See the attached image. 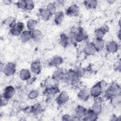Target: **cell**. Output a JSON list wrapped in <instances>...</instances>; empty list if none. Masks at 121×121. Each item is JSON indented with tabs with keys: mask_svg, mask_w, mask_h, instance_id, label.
Segmentation results:
<instances>
[{
	"mask_svg": "<svg viewBox=\"0 0 121 121\" xmlns=\"http://www.w3.org/2000/svg\"><path fill=\"white\" fill-rule=\"evenodd\" d=\"M107 86V83L104 80L100 81L94 85L90 89V95L94 98L100 96L104 92Z\"/></svg>",
	"mask_w": 121,
	"mask_h": 121,
	"instance_id": "obj_1",
	"label": "cell"
},
{
	"mask_svg": "<svg viewBox=\"0 0 121 121\" xmlns=\"http://www.w3.org/2000/svg\"><path fill=\"white\" fill-rule=\"evenodd\" d=\"M120 87L119 85L115 82L112 83L104 91V96L106 98L111 99L114 96L118 94Z\"/></svg>",
	"mask_w": 121,
	"mask_h": 121,
	"instance_id": "obj_2",
	"label": "cell"
},
{
	"mask_svg": "<svg viewBox=\"0 0 121 121\" xmlns=\"http://www.w3.org/2000/svg\"><path fill=\"white\" fill-rule=\"evenodd\" d=\"M72 33L74 39L77 43L85 41L88 38L87 34L82 27L78 28L76 31Z\"/></svg>",
	"mask_w": 121,
	"mask_h": 121,
	"instance_id": "obj_3",
	"label": "cell"
},
{
	"mask_svg": "<svg viewBox=\"0 0 121 121\" xmlns=\"http://www.w3.org/2000/svg\"><path fill=\"white\" fill-rule=\"evenodd\" d=\"M24 28V25L21 22H17L16 25L10 28V33L14 36H18L22 33Z\"/></svg>",
	"mask_w": 121,
	"mask_h": 121,
	"instance_id": "obj_4",
	"label": "cell"
},
{
	"mask_svg": "<svg viewBox=\"0 0 121 121\" xmlns=\"http://www.w3.org/2000/svg\"><path fill=\"white\" fill-rule=\"evenodd\" d=\"M95 100L93 104L92 110L97 114L100 113L102 111V99L100 96L95 98Z\"/></svg>",
	"mask_w": 121,
	"mask_h": 121,
	"instance_id": "obj_5",
	"label": "cell"
},
{
	"mask_svg": "<svg viewBox=\"0 0 121 121\" xmlns=\"http://www.w3.org/2000/svg\"><path fill=\"white\" fill-rule=\"evenodd\" d=\"M65 78L68 80L70 81L71 83L73 84L78 83L79 82V79L80 78L77 76L76 71L72 69H69L66 72Z\"/></svg>",
	"mask_w": 121,
	"mask_h": 121,
	"instance_id": "obj_6",
	"label": "cell"
},
{
	"mask_svg": "<svg viewBox=\"0 0 121 121\" xmlns=\"http://www.w3.org/2000/svg\"><path fill=\"white\" fill-rule=\"evenodd\" d=\"M16 70L15 64L13 62H9L4 67L3 72L5 75L10 76L13 75L15 73Z\"/></svg>",
	"mask_w": 121,
	"mask_h": 121,
	"instance_id": "obj_7",
	"label": "cell"
},
{
	"mask_svg": "<svg viewBox=\"0 0 121 121\" xmlns=\"http://www.w3.org/2000/svg\"><path fill=\"white\" fill-rule=\"evenodd\" d=\"M15 89L14 87L11 86H6L4 91L2 95V97L9 100L15 94Z\"/></svg>",
	"mask_w": 121,
	"mask_h": 121,
	"instance_id": "obj_8",
	"label": "cell"
},
{
	"mask_svg": "<svg viewBox=\"0 0 121 121\" xmlns=\"http://www.w3.org/2000/svg\"><path fill=\"white\" fill-rule=\"evenodd\" d=\"M98 114L95 112L92 109H88L82 118L84 121H95L97 119Z\"/></svg>",
	"mask_w": 121,
	"mask_h": 121,
	"instance_id": "obj_9",
	"label": "cell"
},
{
	"mask_svg": "<svg viewBox=\"0 0 121 121\" xmlns=\"http://www.w3.org/2000/svg\"><path fill=\"white\" fill-rule=\"evenodd\" d=\"M66 14L70 16H77L79 12V8L76 4L70 6L66 10Z\"/></svg>",
	"mask_w": 121,
	"mask_h": 121,
	"instance_id": "obj_10",
	"label": "cell"
},
{
	"mask_svg": "<svg viewBox=\"0 0 121 121\" xmlns=\"http://www.w3.org/2000/svg\"><path fill=\"white\" fill-rule=\"evenodd\" d=\"M86 109L83 106L81 105H78L75 109L74 112V117L77 119L83 118Z\"/></svg>",
	"mask_w": 121,
	"mask_h": 121,
	"instance_id": "obj_11",
	"label": "cell"
},
{
	"mask_svg": "<svg viewBox=\"0 0 121 121\" xmlns=\"http://www.w3.org/2000/svg\"><path fill=\"white\" fill-rule=\"evenodd\" d=\"M69 99V96L68 94L65 92H61L58 96L56 99L57 103L60 105L63 104L67 103Z\"/></svg>",
	"mask_w": 121,
	"mask_h": 121,
	"instance_id": "obj_12",
	"label": "cell"
},
{
	"mask_svg": "<svg viewBox=\"0 0 121 121\" xmlns=\"http://www.w3.org/2000/svg\"><path fill=\"white\" fill-rule=\"evenodd\" d=\"M59 91V89L57 86L48 85L45 89V93L49 97H52Z\"/></svg>",
	"mask_w": 121,
	"mask_h": 121,
	"instance_id": "obj_13",
	"label": "cell"
},
{
	"mask_svg": "<svg viewBox=\"0 0 121 121\" xmlns=\"http://www.w3.org/2000/svg\"><path fill=\"white\" fill-rule=\"evenodd\" d=\"M84 52L87 55H92L94 54L96 52L92 43H87L83 49Z\"/></svg>",
	"mask_w": 121,
	"mask_h": 121,
	"instance_id": "obj_14",
	"label": "cell"
},
{
	"mask_svg": "<svg viewBox=\"0 0 121 121\" xmlns=\"http://www.w3.org/2000/svg\"><path fill=\"white\" fill-rule=\"evenodd\" d=\"M42 69V66L39 61L36 60L34 61L31 65V71L35 74H39Z\"/></svg>",
	"mask_w": 121,
	"mask_h": 121,
	"instance_id": "obj_15",
	"label": "cell"
},
{
	"mask_svg": "<svg viewBox=\"0 0 121 121\" xmlns=\"http://www.w3.org/2000/svg\"><path fill=\"white\" fill-rule=\"evenodd\" d=\"M43 33L41 31L37 29L32 31V39L35 42H40L43 39Z\"/></svg>",
	"mask_w": 121,
	"mask_h": 121,
	"instance_id": "obj_16",
	"label": "cell"
},
{
	"mask_svg": "<svg viewBox=\"0 0 121 121\" xmlns=\"http://www.w3.org/2000/svg\"><path fill=\"white\" fill-rule=\"evenodd\" d=\"M43 111V107L39 103L35 104L30 107V112L33 113L35 115H38L41 114Z\"/></svg>",
	"mask_w": 121,
	"mask_h": 121,
	"instance_id": "obj_17",
	"label": "cell"
},
{
	"mask_svg": "<svg viewBox=\"0 0 121 121\" xmlns=\"http://www.w3.org/2000/svg\"><path fill=\"white\" fill-rule=\"evenodd\" d=\"M32 39V31L30 30L23 31L20 35V39L22 42L26 43Z\"/></svg>",
	"mask_w": 121,
	"mask_h": 121,
	"instance_id": "obj_18",
	"label": "cell"
},
{
	"mask_svg": "<svg viewBox=\"0 0 121 121\" xmlns=\"http://www.w3.org/2000/svg\"><path fill=\"white\" fill-rule=\"evenodd\" d=\"M106 49L109 52L114 53L117 51L118 46L115 42L113 41H110L107 44Z\"/></svg>",
	"mask_w": 121,
	"mask_h": 121,
	"instance_id": "obj_19",
	"label": "cell"
},
{
	"mask_svg": "<svg viewBox=\"0 0 121 121\" xmlns=\"http://www.w3.org/2000/svg\"><path fill=\"white\" fill-rule=\"evenodd\" d=\"M62 58L58 55H55L53 56L50 60L49 62V65L52 66H58L62 63Z\"/></svg>",
	"mask_w": 121,
	"mask_h": 121,
	"instance_id": "obj_20",
	"label": "cell"
},
{
	"mask_svg": "<svg viewBox=\"0 0 121 121\" xmlns=\"http://www.w3.org/2000/svg\"><path fill=\"white\" fill-rule=\"evenodd\" d=\"M89 96L90 94L85 89H82L80 90L78 94V98L83 101H87L88 99Z\"/></svg>",
	"mask_w": 121,
	"mask_h": 121,
	"instance_id": "obj_21",
	"label": "cell"
},
{
	"mask_svg": "<svg viewBox=\"0 0 121 121\" xmlns=\"http://www.w3.org/2000/svg\"><path fill=\"white\" fill-rule=\"evenodd\" d=\"M59 42L62 46L64 47H67L69 43V36L64 33L61 34L60 36Z\"/></svg>",
	"mask_w": 121,
	"mask_h": 121,
	"instance_id": "obj_22",
	"label": "cell"
},
{
	"mask_svg": "<svg viewBox=\"0 0 121 121\" xmlns=\"http://www.w3.org/2000/svg\"><path fill=\"white\" fill-rule=\"evenodd\" d=\"M64 14L62 11L57 12L54 15V21L56 25L61 24L64 20Z\"/></svg>",
	"mask_w": 121,
	"mask_h": 121,
	"instance_id": "obj_23",
	"label": "cell"
},
{
	"mask_svg": "<svg viewBox=\"0 0 121 121\" xmlns=\"http://www.w3.org/2000/svg\"><path fill=\"white\" fill-rule=\"evenodd\" d=\"M19 77L22 80H27L30 79L31 73L29 70L26 69H23L21 70L19 72Z\"/></svg>",
	"mask_w": 121,
	"mask_h": 121,
	"instance_id": "obj_24",
	"label": "cell"
},
{
	"mask_svg": "<svg viewBox=\"0 0 121 121\" xmlns=\"http://www.w3.org/2000/svg\"><path fill=\"white\" fill-rule=\"evenodd\" d=\"M64 73L61 69H57L54 71L52 75V79L55 81H59L62 78Z\"/></svg>",
	"mask_w": 121,
	"mask_h": 121,
	"instance_id": "obj_25",
	"label": "cell"
},
{
	"mask_svg": "<svg viewBox=\"0 0 121 121\" xmlns=\"http://www.w3.org/2000/svg\"><path fill=\"white\" fill-rule=\"evenodd\" d=\"M92 43L95 47V49L97 52H99L102 50L104 46V42L103 40L95 39Z\"/></svg>",
	"mask_w": 121,
	"mask_h": 121,
	"instance_id": "obj_26",
	"label": "cell"
},
{
	"mask_svg": "<svg viewBox=\"0 0 121 121\" xmlns=\"http://www.w3.org/2000/svg\"><path fill=\"white\" fill-rule=\"evenodd\" d=\"M3 24L5 25L9 26L11 28L16 25L17 22L16 19L14 17H9L4 20Z\"/></svg>",
	"mask_w": 121,
	"mask_h": 121,
	"instance_id": "obj_27",
	"label": "cell"
},
{
	"mask_svg": "<svg viewBox=\"0 0 121 121\" xmlns=\"http://www.w3.org/2000/svg\"><path fill=\"white\" fill-rule=\"evenodd\" d=\"M40 16L42 20L47 21L50 19L51 15L46 9H41L40 10Z\"/></svg>",
	"mask_w": 121,
	"mask_h": 121,
	"instance_id": "obj_28",
	"label": "cell"
},
{
	"mask_svg": "<svg viewBox=\"0 0 121 121\" xmlns=\"http://www.w3.org/2000/svg\"><path fill=\"white\" fill-rule=\"evenodd\" d=\"M84 4L87 9H93L96 8L97 2L96 0H88L84 1Z\"/></svg>",
	"mask_w": 121,
	"mask_h": 121,
	"instance_id": "obj_29",
	"label": "cell"
},
{
	"mask_svg": "<svg viewBox=\"0 0 121 121\" xmlns=\"http://www.w3.org/2000/svg\"><path fill=\"white\" fill-rule=\"evenodd\" d=\"M111 102L112 104L114 106L117 107L121 103V95L119 93L118 94L114 96L111 99Z\"/></svg>",
	"mask_w": 121,
	"mask_h": 121,
	"instance_id": "obj_30",
	"label": "cell"
},
{
	"mask_svg": "<svg viewBox=\"0 0 121 121\" xmlns=\"http://www.w3.org/2000/svg\"><path fill=\"white\" fill-rule=\"evenodd\" d=\"M37 25V21L34 19H29L26 24L27 27L28 29V30L31 31H33L35 29V27Z\"/></svg>",
	"mask_w": 121,
	"mask_h": 121,
	"instance_id": "obj_31",
	"label": "cell"
},
{
	"mask_svg": "<svg viewBox=\"0 0 121 121\" xmlns=\"http://www.w3.org/2000/svg\"><path fill=\"white\" fill-rule=\"evenodd\" d=\"M105 34V33L100 28L96 29L95 31L94 34L95 39L102 40Z\"/></svg>",
	"mask_w": 121,
	"mask_h": 121,
	"instance_id": "obj_32",
	"label": "cell"
},
{
	"mask_svg": "<svg viewBox=\"0 0 121 121\" xmlns=\"http://www.w3.org/2000/svg\"><path fill=\"white\" fill-rule=\"evenodd\" d=\"M46 9L51 14V15H55L57 12L56 11V6L55 5L52 3H50L47 6Z\"/></svg>",
	"mask_w": 121,
	"mask_h": 121,
	"instance_id": "obj_33",
	"label": "cell"
},
{
	"mask_svg": "<svg viewBox=\"0 0 121 121\" xmlns=\"http://www.w3.org/2000/svg\"><path fill=\"white\" fill-rule=\"evenodd\" d=\"M39 92L37 90H33L31 91L28 94V97L31 100L35 99L38 97Z\"/></svg>",
	"mask_w": 121,
	"mask_h": 121,
	"instance_id": "obj_34",
	"label": "cell"
},
{
	"mask_svg": "<svg viewBox=\"0 0 121 121\" xmlns=\"http://www.w3.org/2000/svg\"><path fill=\"white\" fill-rule=\"evenodd\" d=\"M86 72V69L82 67H79L76 70V73L77 76L79 78L83 77L85 75Z\"/></svg>",
	"mask_w": 121,
	"mask_h": 121,
	"instance_id": "obj_35",
	"label": "cell"
},
{
	"mask_svg": "<svg viewBox=\"0 0 121 121\" xmlns=\"http://www.w3.org/2000/svg\"><path fill=\"white\" fill-rule=\"evenodd\" d=\"M26 3V9L27 10H32L35 7V4L34 1L31 0H25Z\"/></svg>",
	"mask_w": 121,
	"mask_h": 121,
	"instance_id": "obj_36",
	"label": "cell"
},
{
	"mask_svg": "<svg viewBox=\"0 0 121 121\" xmlns=\"http://www.w3.org/2000/svg\"><path fill=\"white\" fill-rule=\"evenodd\" d=\"M17 6L19 9H26V3L25 0H19L17 3Z\"/></svg>",
	"mask_w": 121,
	"mask_h": 121,
	"instance_id": "obj_37",
	"label": "cell"
},
{
	"mask_svg": "<svg viewBox=\"0 0 121 121\" xmlns=\"http://www.w3.org/2000/svg\"><path fill=\"white\" fill-rule=\"evenodd\" d=\"M62 120L63 121H72L73 120L72 117L69 114H65L62 116Z\"/></svg>",
	"mask_w": 121,
	"mask_h": 121,
	"instance_id": "obj_38",
	"label": "cell"
},
{
	"mask_svg": "<svg viewBox=\"0 0 121 121\" xmlns=\"http://www.w3.org/2000/svg\"><path fill=\"white\" fill-rule=\"evenodd\" d=\"M100 28H101L105 33L108 32L109 31V27H108L106 25H105V24H104V25H102V26H101Z\"/></svg>",
	"mask_w": 121,
	"mask_h": 121,
	"instance_id": "obj_39",
	"label": "cell"
},
{
	"mask_svg": "<svg viewBox=\"0 0 121 121\" xmlns=\"http://www.w3.org/2000/svg\"><path fill=\"white\" fill-rule=\"evenodd\" d=\"M9 100L6 99L2 97H1V106H3L6 105L8 103Z\"/></svg>",
	"mask_w": 121,
	"mask_h": 121,
	"instance_id": "obj_40",
	"label": "cell"
},
{
	"mask_svg": "<svg viewBox=\"0 0 121 121\" xmlns=\"http://www.w3.org/2000/svg\"><path fill=\"white\" fill-rule=\"evenodd\" d=\"M3 3H4V4L9 5V4H10L11 3V1L9 0H3Z\"/></svg>",
	"mask_w": 121,
	"mask_h": 121,
	"instance_id": "obj_41",
	"label": "cell"
},
{
	"mask_svg": "<svg viewBox=\"0 0 121 121\" xmlns=\"http://www.w3.org/2000/svg\"><path fill=\"white\" fill-rule=\"evenodd\" d=\"M111 119H110V120H111V121H115L116 120L114 119V118H115V119H116L117 120V117L115 116V115H112V116H111Z\"/></svg>",
	"mask_w": 121,
	"mask_h": 121,
	"instance_id": "obj_42",
	"label": "cell"
}]
</instances>
